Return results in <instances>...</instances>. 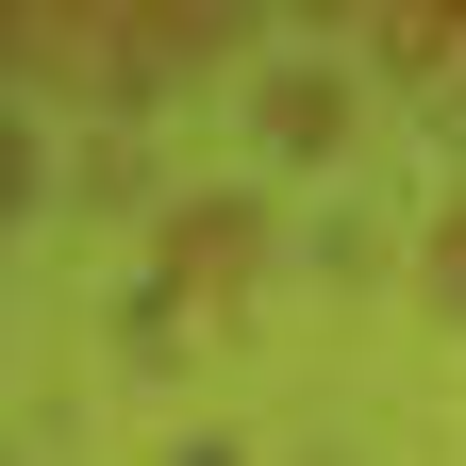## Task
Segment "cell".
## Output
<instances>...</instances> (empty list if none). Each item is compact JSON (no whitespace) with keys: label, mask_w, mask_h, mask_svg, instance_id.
I'll list each match as a JSON object with an SVG mask.
<instances>
[{"label":"cell","mask_w":466,"mask_h":466,"mask_svg":"<svg viewBox=\"0 0 466 466\" xmlns=\"http://www.w3.org/2000/svg\"><path fill=\"white\" fill-rule=\"evenodd\" d=\"M250 17H217V0H17V84L50 100H150V84H200L217 50Z\"/></svg>","instance_id":"cell-1"},{"label":"cell","mask_w":466,"mask_h":466,"mask_svg":"<svg viewBox=\"0 0 466 466\" xmlns=\"http://www.w3.org/2000/svg\"><path fill=\"white\" fill-rule=\"evenodd\" d=\"M250 250H267V233H250V200H200L184 233H167V317H217L233 283H250Z\"/></svg>","instance_id":"cell-2"},{"label":"cell","mask_w":466,"mask_h":466,"mask_svg":"<svg viewBox=\"0 0 466 466\" xmlns=\"http://www.w3.org/2000/svg\"><path fill=\"white\" fill-rule=\"evenodd\" d=\"M433 300H450V317H466V217H450V233H433Z\"/></svg>","instance_id":"cell-3"},{"label":"cell","mask_w":466,"mask_h":466,"mask_svg":"<svg viewBox=\"0 0 466 466\" xmlns=\"http://www.w3.org/2000/svg\"><path fill=\"white\" fill-rule=\"evenodd\" d=\"M450 84H466V0H450Z\"/></svg>","instance_id":"cell-4"}]
</instances>
